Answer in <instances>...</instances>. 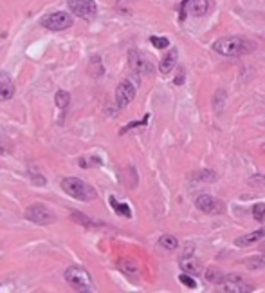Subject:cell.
I'll return each instance as SVG.
<instances>
[{
	"mask_svg": "<svg viewBox=\"0 0 265 293\" xmlns=\"http://www.w3.org/2000/svg\"><path fill=\"white\" fill-rule=\"evenodd\" d=\"M213 51L222 56H243L253 51V44L242 36H222L215 40Z\"/></svg>",
	"mask_w": 265,
	"mask_h": 293,
	"instance_id": "1",
	"label": "cell"
},
{
	"mask_svg": "<svg viewBox=\"0 0 265 293\" xmlns=\"http://www.w3.org/2000/svg\"><path fill=\"white\" fill-rule=\"evenodd\" d=\"M61 188L67 195H71L78 201H94L98 197V192L92 185L85 183L80 177H65L61 179Z\"/></svg>",
	"mask_w": 265,
	"mask_h": 293,
	"instance_id": "2",
	"label": "cell"
},
{
	"mask_svg": "<svg viewBox=\"0 0 265 293\" xmlns=\"http://www.w3.org/2000/svg\"><path fill=\"white\" fill-rule=\"evenodd\" d=\"M63 275L69 286H72L76 292H94L92 277L83 266H69Z\"/></svg>",
	"mask_w": 265,
	"mask_h": 293,
	"instance_id": "3",
	"label": "cell"
},
{
	"mask_svg": "<svg viewBox=\"0 0 265 293\" xmlns=\"http://www.w3.org/2000/svg\"><path fill=\"white\" fill-rule=\"evenodd\" d=\"M216 286H218L216 292H222V293H253L254 292L253 284L242 281L237 273H229V275H226L224 277V281H222L220 284H216Z\"/></svg>",
	"mask_w": 265,
	"mask_h": 293,
	"instance_id": "4",
	"label": "cell"
},
{
	"mask_svg": "<svg viewBox=\"0 0 265 293\" xmlns=\"http://www.w3.org/2000/svg\"><path fill=\"white\" fill-rule=\"evenodd\" d=\"M72 22H74L72 15L63 13V11H56L42 18V20H40V26L45 29H49V31H63V29L71 28Z\"/></svg>",
	"mask_w": 265,
	"mask_h": 293,
	"instance_id": "5",
	"label": "cell"
},
{
	"mask_svg": "<svg viewBox=\"0 0 265 293\" xmlns=\"http://www.w3.org/2000/svg\"><path fill=\"white\" fill-rule=\"evenodd\" d=\"M26 219L34 225H40V227H45V225H51V223L56 221V216L42 203H34L26 210Z\"/></svg>",
	"mask_w": 265,
	"mask_h": 293,
	"instance_id": "6",
	"label": "cell"
},
{
	"mask_svg": "<svg viewBox=\"0 0 265 293\" xmlns=\"http://www.w3.org/2000/svg\"><path fill=\"white\" fill-rule=\"evenodd\" d=\"M67 6L72 15L83 20H92L98 15V6L94 0H67Z\"/></svg>",
	"mask_w": 265,
	"mask_h": 293,
	"instance_id": "7",
	"label": "cell"
},
{
	"mask_svg": "<svg viewBox=\"0 0 265 293\" xmlns=\"http://www.w3.org/2000/svg\"><path fill=\"white\" fill-rule=\"evenodd\" d=\"M195 206L204 214H211V216H218V214H226V205L220 199H216L210 194H202L195 199Z\"/></svg>",
	"mask_w": 265,
	"mask_h": 293,
	"instance_id": "8",
	"label": "cell"
},
{
	"mask_svg": "<svg viewBox=\"0 0 265 293\" xmlns=\"http://www.w3.org/2000/svg\"><path fill=\"white\" fill-rule=\"evenodd\" d=\"M135 93H137V87L132 80H123L116 89V105L119 109H125L133 101L135 98Z\"/></svg>",
	"mask_w": 265,
	"mask_h": 293,
	"instance_id": "9",
	"label": "cell"
},
{
	"mask_svg": "<svg viewBox=\"0 0 265 293\" xmlns=\"http://www.w3.org/2000/svg\"><path fill=\"white\" fill-rule=\"evenodd\" d=\"M128 64L132 67V71L137 72V74H148V72H152V69H154L152 64H150L139 51H130V53H128Z\"/></svg>",
	"mask_w": 265,
	"mask_h": 293,
	"instance_id": "10",
	"label": "cell"
},
{
	"mask_svg": "<svg viewBox=\"0 0 265 293\" xmlns=\"http://www.w3.org/2000/svg\"><path fill=\"white\" fill-rule=\"evenodd\" d=\"M15 96V82L6 71H0V101H7Z\"/></svg>",
	"mask_w": 265,
	"mask_h": 293,
	"instance_id": "11",
	"label": "cell"
},
{
	"mask_svg": "<svg viewBox=\"0 0 265 293\" xmlns=\"http://www.w3.org/2000/svg\"><path fill=\"white\" fill-rule=\"evenodd\" d=\"M179 264H181V270L184 273H189V275H200L202 273V264H200L199 259H195L193 255H183Z\"/></svg>",
	"mask_w": 265,
	"mask_h": 293,
	"instance_id": "12",
	"label": "cell"
},
{
	"mask_svg": "<svg viewBox=\"0 0 265 293\" xmlns=\"http://www.w3.org/2000/svg\"><path fill=\"white\" fill-rule=\"evenodd\" d=\"M265 237V227L260 228V230H254L251 233H245V235H240V237L235 239V246H240V248H245V246H251V244L258 243Z\"/></svg>",
	"mask_w": 265,
	"mask_h": 293,
	"instance_id": "13",
	"label": "cell"
},
{
	"mask_svg": "<svg viewBox=\"0 0 265 293\" xmlns=\"http://www.w3.org/2000/svg\"><path fill=\"white\" fill-rule=\"evenodd\" d=\"M177 58H179V51H177L175 47H171V49L168 51V55H164L162 58H160L159 71L162 72V74L171 72L173 71V67H175V64H177Z\"/></svg>",
	"mask_w": 265,
	"mask_h": 293,
	"instance_id": "14",
	"label": "cell"
},
{
	"mask_svg": "<svg viewBox=\"0 0 265 293\" xmlns=\"http://www.w3.org/2000/svg\"><path fill=\"white\" fill-rule=\"evenodd\" d=\"M117 268H119L125 275H130V277L139 275V264L135 259H121L117 262Z\"/></svg>",
	"mask_w": 265,
	"mask_h": 293,
	"instance_id": "15",
	"label": "cell"
},
{
	"mask_svg": "<svg viewBox=\"0 0 265 293\" xmlns=\"http://www.w3.org/2000/svg\"><path fill=\"white\" fill-rule=\"evenodd\" d=\"M189 4H191V15H195V17H204V15H208V11H210V2L208 0H189Z\"/></svg>",
	"mask_w": 265,
	"mask_h": 293,
	"instance_id": "16",
	"label": "cell"
},
{
	"mask_svg": "<svg viewBox=\"0 0 265 293\" xmlns=\"http://www.w3.org/2000/svg\"><path fill=\"white\" fill-rule=\"evenodd\" d=\"M243 264H245V268L251 271L262 270V268H265V257L264 255H253V257L243 259Z\"/></svg>",
	"mask_w": 265,
	"mask_h": 293,
	"instance_id": "17",
	"label": "cell"
},
{
	"mask_svg": "<svg viewBox=\"0 0 265 293\" xmlns=\"http://www.w3.org/2000/svg\"><path fill=\"white\" fill-rule=\"evenodd\" d=\"M159 246L166 252H173V250L179 248V241H177L175 235H170V233H164V235H160L159 239Z\"/></svg>",
	"mask_w": 265,
	"mask_h": 293,
	"instance_id": "18",
	"label": "cell"
},
{
	"mask_svg": "<svg viewBox=\"0 0 265 293\" xmlns=\"http://www.w3.org/2000/svg\"><path fill=\"white\" fill-rule=\"evenodd\" d=\"M110 205H112V208H114V212L116 214H119V216H123V217H127V219H130L132 217V210H130V206L127 205V203H117L116 201V197L114 195H110Z\"/></svg>",
	"mask_w": 265,
	"mask_h": 293,
	"instance_id": "19",
	"label": "cell"
},
{
	"mask_svg": "<svg viewBox=\"0 0 265 293\" xmlns=\"http://www.w3.org/2000/svg\"><path fill=\"white\" fill-rule=\"evenodd\" d=\"M224 277H226V273L220 271L218 268H215V266H211L210 270L206 271V281L211 282V284H220L224 281Z\"/></svg>",
	"mask_w": 265,
	"mask_h": 293,
	"instance_id": "20",
	"label": "cell"
},
{
	"mask_svg": "<svg viewBox=\"0 0 265 293\" xmlns=\"http://www.w3.org/2000/svg\"><path fill=\"white\" fill-rule=\"evenodd\" d=\"M54 101H56V107L63 111V109H67L69 103H71V94L67 93V91H58V93L54 94Z\"/></svg>",
	"mask_w": 265,
	"mask_h": 293,
	"instance_id": "21",
	"label": "cell"
},
{
	"mask_svg": "<svg viewBox=\"0 0 265 293\" xmlns=\"http://www.w3.org/2000/svg\"><path fill=\"white\" fill-rule=\"evenodd\" d=\"M193 179H195V181H208V183H211V181H215V179H216V174L213 170H200V172H197V174H195Z\"/></svg>",
	"mask_w": 265,
	"mask_h": 293,
	"instance_id": "22",
	"label": "cell"
},
{
	"mask_svg": "<svg viewBox=\"0 0 265 293\" xmlns=\"http://www.w3.org/2000/svg\"><path fill=\"white\" fill-rule=\"evenodd\" d=\"M72 219L78 223H81L83 227H98V225H101V223H98V221H90L87 216H83V214H80V212H72Z\"/></svg>",
	"mask_w": 265,
	"mask_h": 293,
	"instance_id": "23",
	"label": "cell"
},
{
	"mask_svg": "<svg viewBox=\"0 0 265 293\" xmlns=\"http://www.w3.org/2000/svg\"><path fill=\"white\" fill-rule=\"evenodd\" d=\"M253 217L258 223H264L265 219V203H256L253 206Z\"/></svg>",
	"mask_w": 265,
	"mask_h": 293,
	"instance_id": "24",
	"label": "cell"
},
{
	"mask_svg": "<svg viewBox=\"0 0 265 293\" xmlns=\"http://www.w3.org/2000/svg\"><path fill=\"white\" fill-rule=\"evenodd\" d=\"M150 42L157 47V49H166L170 45V40L164 38V36H150Z\"/></svg>",
	"mask_w": 265,
	"mask_h": 293,
	"instance_id": "25",
	"label": "cell"
},
{
	"mask_svg": "<svg viewBox=\"0 0 265 293\" xmlns=\"http://www.w3.org/2000/svg\"><path fill=\"white\" fill-rule=\"evenodd\" d=\"M179 281L183 282L184 286H188V288H195L197 286V282H195V279H193V275H189V273H181V275H179Z\"/></svg>",
	"mask_w": 265,
	"mask_h": 293,
	"instance_id": "26",
	"label": "cell"
},
{
	"mask_svg": "<svg viewBox=\"0 0 265 293\" xmlns=\"http://www.w3.org/2000/svg\"><path fill=\"white\" fill-rule=\"evenodd\" d=\"M148 118H150V114H146V116L141 120V122H132V123H128L127 127H123L121 129V134H125V132H128L130 129H133V127H143V125H146L148 123Z\"/></svg>",
	"mask_w": 265,
	"mask_h": 293,
	"instance_id": "27",
	"label": "cell"
},
{
	"mask_svg": "<svg viewBox=\"0 0 265 293\" xmlns=\"http://www.w3.org/2000/svg\"><path fill=\"white\" fill-rule=\"evenodd\" d=\"M188 6H189V0H183V2H181V9H179V18H181V20L186 18V7Z\"/></svg>",
	"mask_w": 265,
	"mask_h": 293,
	"instance_id": "28",
	"label": "cell"
},
{
	"mask_svg": "<svg viewBox=\"0 0 265 293\" xmlns=\"http://www.w3.org/2000/svg\"><path fill=\"white\" fill-rule=\"evenodd\" d=\"M9 152V141H6V139L0 138V156H4Z\"/></svg>",
	"mask_w": 265,
	"mask_h": 293,
	"instance_id": "29",
	"label": "cell"
},
{
	"mask_svg": "<svg viewBox=\"0 0 265 293\" xmlns=\"http://www.w3.org/2000/svg\"><path fill=\"white\" fill-rule=\"evenodd\" d=\"M175 83L179 85V83H184V74H179V76L175 78Z\"/></svg>",
	"mask_w": 265,
	"mask_h": 293,
	"instance_id": "30",
	"label": "cell"
}]
</instances>
